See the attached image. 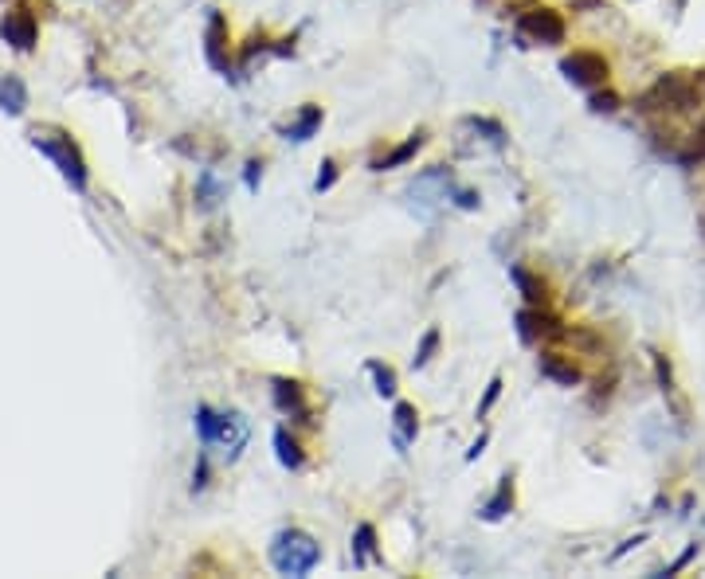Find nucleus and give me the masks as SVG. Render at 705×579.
<instances>
[{"label":"nucleus","instance_id":"nucleus-1","mask_svg":"<svg viewBox=\"0 0 705 579\" xmlns=\"http://www.w3.org/2000/svg\"><path fill=\"white\" fill-rule=\"evenodd\" d=\"M32 145L55 161V169L63 173L67 184H75L79 192L87 188V161H83V153H79V145L71 141V134H63V130H55V126H36L32 130Z\"/></svg>","mask_w":705,"mask_h":579},{"label":"nucleus","instance_id":"nucleus-2","mask_svg":"<svg viewBox=\"0 0 705 579\" xmlns=\"http://www.w3.org/2000/svg\"><path fill=\"white\" fill-rule=\"evenodd\" d=\"M318 560H322V544L302 529H286L271 544V564L282 576H310L318 568Z\"/></svg>","mask_w":705,"mask_h":579},{"label":"nucleus","instance_id":"nucleus-3","mask_svg":"<svg viewBox=\"0 0 705 579\" xmlns=\"http://www.w3.org/2000/svg\"><path fill=\"white\" fill-rule=\"evenodd\" d=\"M702 106V87L686 71L662 75L655 87L639 98V110H698Z\"/></svg>","mask_w":705,"mask_h":579},{"label":"nucleus","instance_id":"nucleus-4","mask_svg":"<svg viewBox=\"0 0 705 579\" xmlns=\"http://www.w3.org/2000/svg\"><path fill=\"white\" fill-rule=\"evenodd\" d=\"M561 71L568 83H576V87H604L611 75L608 59L604 55H596V51H572V55H564L561 59Z\"/></svg>","mask_w":705,"mask_h":579},{"label":"nucleus","instance_id":"nucleus-5","mask_svg":"<svg viewBox=\"0 0 705 579\" xmlns=\"http://www.w3.org/2000/svg\"><path fill=\"white\" fill-rule=\"evenodd\" d=\"M521 36H529L533 44L557 47L564 44V20L557 8H533L521 16Z\"/></svg>","mask_w":705,"mask_h":579},{"label":"nucleus","instance_id":"nucleus-6","mask_svg":"<svg viewBox=\"0 0 705 579\" xmlns=\"http://www.w3.org/2000/svg\"><path fill=\"white\" fill-rule=\"evenodd\" d=\"M0 36L16 47V51H32L36 40H40V24H36V16H32L28 8H12V12H4Z\"/></svg>","mask_w":705,"mask_h":579},{"label":"nucleus","instance_id":"nucleus-7","mask_svg":"<svg viewBox=\"0 0 705 579\" xmlns=\"http://www.w3.org/2000/svg\"><path fill=\"white\" fill-rule=\"evenodd\" d=\"M517 333H521V341L525 345H541V341H549V337H561V321L553 317V313L545 310H521L517 313Z\"/></svg>","mask_w":705,"mask_h":579},{"label":"nucleus","instance_id":"nucleus-8","mask_svg":"<svg viewBox=\"0 0 705 579\" xmlns=\"http://www.w3.org/2000/svg\"><path fill=\"white\" fill-rule=\"evenodd\" d=\"M204 51H208V63L216 67V71H228L232 67V40H228V24H224V16L220 12H212L208 16V36H204Z\"/></svg>","mask_w":705,"mask_h":579},{"label":"nucleus","instance_id":"nucleus-9","mask_svg":"<svg viewBox=\"0 0 705 579\" xmlns=\"http://www.w3.org/2000/svg\"><path fill=\"white\" fill-rule=\"evenodd\" d=\"M275 403H279L282 415L298 419V423H310V403H306V392L298 380H275Z\"/></svg>","mask_w":705,"mask_h":579},{"label":"nucleus","instance_id":"nucleus-10","mask_svg":"<svg viewBox=\"0 0 705 579\" xmlns=\"http://www.w3.org/2000/svg\"><path fill=\"white\" fill-rule=\"evenodd\" d=\"M541 376H549V380L561 384V388L580 384V368H576V360L564 357V353H541Z\"/></svg>","mask_w":705,"mask_h":579},{"label":"nucleus","instance_id":"nucleus-11","mask_svg":"<svg viewBox=\"0 0 705 579\" xmlns=\"http://www.w3.org/2000/svg\"><path fill=\"white\" fill-rule=\"evenodd\" d=\"M392 427H396V446L408 450L412 439H416V431H420V411H416L412 403H396V411H392Z\"/></svg>","mask_w":705,"mask_h":579},{"label":"nucleus","instance_id":"nucleus-12","mask_svg":"<svg viewBox=\"0 0 705 579\" xmlns=\"http://www.w3.org/2000/svg\"><path fill=\"white\" fill-rule=\"evenodd\" d=\"M24 106H28V90H24V83H20L16 75H0V110H8V114H24Z\"/></svg>","mask_w":705,"mask_h":579},{"label":"nucleus","instance_id":"nucleus-13","mask_svg":"<svg viewBox=\"0 0 705 579\" xmlns=\"http://www.w3.org/2000/svg\"><path fill=\"white\" fill-rule=\"evenodd\" d=\"M510 509H514V478H502L498 493L482 505V517H486V521H502Z\"/></svg>","mask_w":705,"mask_h":579},{"label":"nucleus","instance_id":"nucleus-14","mask_svg":"<svg viewBox=\"0 0 705 579\" xmlns=\"http://www.w3.org/2000/svg\"><path fill=\"white\" fill-rule=\"evenodd\" d=\"M318 126H322V106H314V102H310V106L298 114V122H294V126H286V141H310Z\"/></svg>","mask_w":705,"mask_h":579},{"label":"nucleus","instance_id":"nucleus-15","mask_svg":"<svg viewBox=\"0 0 705 579\" xmlns=\"http://www.w3.org/2000/svg\"><path fill=\"white\" fill-rule=\"evenodd\" d=\"M216 443H224L232 454H239V446L247 443V423H243L239 415H220V435H216Z\"/></svg>","mask_w":705,"mask_h":579},{"label":"nucleus","instance_id":"nucleus-16","mask_svg":"<svg viewBox=\"0 0 705 579\" xmlns=\"http://www.w3.org/2000/svg\"><path fill=\"white\" fill-rule=\"evenodd\" d=\"M420 145H423V134H412L400 149H392L388 157H380V161H373V169L376 173H384V169H396V165H404V161H412L416 153H420Z\"/></svg>","mask_w":705,"mask_h":579},{"label":"nucleus","instance_id":"nucleus-17","mask_svg":"<svg viewBox=\"0 0 705 579\" xmlns=\"http://www.w3.org/2000/svg\"><path fill=\"white\" fill-rule=\"evenodd\" d=\"M275 450H279V462L286 466V470H298L302 466V446H298V439L290 435V431H275Z\"/></svg>","mask_w":705,"mask_h":579},{"label":"nucleus","instance_id":"nucleus-18","mask_svg":"<svg viewBox=\"0 0 705 579\" xmlns=\"http://www.w3.org/2000/svg\"><path fill=\"white\" fill-rule=\"evenodd\" d=\"M373 560H380V556H376V533H373V525H361V529H357V544H353V564L365 568V564H373Z\"/></svg>","mask_w":705,"mask_h":579},{"label":"nucleus","instance_id":"nucleus-19","mask_svg":"<svg viewBox=\"0 0 705 579\" xmlns=\"http://www.w3.org/2000/svg\"><path fill=\"white\" fill-rule=\"evenodd\" d=\"M514 282L521 286V294H525L533 306H545V298H549V286H545L541 278H533L529 270H514Z\"/></svg>","mask_w":705,"mask_h":579},{"label":"nucleus","instance_id":"nucleus-20","mask_svg":"<svg viewBox=\"0 0 705 579\" xmlns=\"http://www.w3.org/2000/svg\"><path fill=\"white\" fill-rule=\"evenodd\" d=\"M196 431H200L204 446H212L216 435H220V415H216L212 407H200V411H196Z\"/></svg>","mask_w":705,"mask_h":579},{"label":"nucleus","instance_id":"nucleus-21","mask_svg":"<svg viewBox=\"0 0 705 579\" xmlns=\"http://www.w3.org/2000/svg\"><path fill=\"white\" fill-rule=\"evenodd\" d=\"M369 372H373L376 392H380V396H396V372H392L388 364H380V360H369Z\"/></svg>","mask_w":705,"mask_h":579},{"label":"nucleus","instance_id":"nucleus-22","mask_svg":"<svg viewBox=\"0 0 705 579\" xmlns=\"http://www.w3.org/2000/svg\"><path fill=\"white\" fill-rule=\"evenodd\" d=\"M196 196H200V204H204V208H212L224 192H220V184H216L212 173H200V180H196Z\"/></svg>","mask_w":705,"mask_h":579},{"label":"nucleus","instance_id":"nucleus-23","mask_svg":"<svg viewBox=\"0 0 705 579\" xmlns=\"http://www.w3.org/2000/svg\"><path fill=\"white\" fill-rule=\"evenodd\" d=\"M682 161H686V165H694V161H705V118L698 122V130L690 134V145H686Z\"/></svg>","mask_w":705,"mask_h":579},{"label":"nucleus","instance_id":"nucleus-24","mask_svg":"<svg viewBox=\"0 0 705 579\" xmlns=\"http://www.w3.org/2000/svg\"><path fill=\"white\" fill-rule=\"evenodd\" d=\"M435 349H439V329H427V337H423V345L416 349V357H412V364L416 368H423L427 360L435 357Z\"/></svg>","mask_w":705,"mask_h":579},{"label":"nucleus","instance_id":"nucleus-25","mask_svg":"<svg viewBox=\"0 0 705 579\" xmlns=\"http://www.w3.org/2000/svg\"><path fill=\"white\" fill-rule=\"evenodd\" d=\"M592 110H596V114L619 110V94H615V90H596V94H592Z\"/></svg>","mask_w":705,"mask_h":579},{"label":"nucleus","instance_id":"nucleus-26","mask_svg":"<svg viewBox=\"0 0 705 579\" xmlns=\"http://www.w3.org/2000/svg\"><path fill=\"white\" fill-rule=\"evenodd\" d=\"M498 396H502V380H490L486 396H482V403H478V419H486V415H490V407L498 403Z\"/></svg>","mask_w":705,"mask_h":579},{"label":"nucleus","instance_id":"nucleus-27","mask_svg":"<svg viewBox=\"0 0 705 579\" xmlns=\"http://www.w3.org/2000/svg\"><path fill=\"white\" fill-rule=\"evenodd\" d=\"M333 180H337V165H333V161H322V173H318V184H314V188H318V192H329Z\"/></svg>","mask_w":705,"mask_h":579},{"label":"nucleus","instance_id":"nucleus-28","mask_svg":"<svg viewBox=\"0 0 705 579\" xmlns=\"http://www.w3.org/2000/svg\"><path fill=\"white\" fill-rule=\"evenodd\" d=\"M204 486H208V454H200L196 474H192V490H204Z\"/></svg>","mask_w":705,"mask_h":579},{"label":"nucleus","instance_id":"nucleus-29","mask_svg":"<svg viewBox=\"0 0 705 579\" xmlns=\"http://www.w3.org/2000/svg\"><path fill=\"white\" fill-rule=\"evenodd\" d=\"M259 169H263L259 161H251V165H247V188H255V184H259Z\"/></svg>","mask_w":705,"mask_h":579},{"label":"nucleus","instance_id":"nucleus-30","mask_svg":"<svg viewBox=\"0 0 705 579\" xmlns=\"http://www.w3.org/2000/svg\"><path fill=\"white\" fill-rule=\"evenodd\" d=\"M482 446H486V435H478V443H474V446L467 450V462H474V458L482 454Z\"/></svg>","mask_w":705,"mask_h":579}]
</instances>
